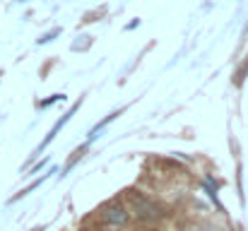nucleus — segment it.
<instances>
[{
    "label": "nucleus",
    "mask_w": 248,
    "mask_h": 231,
    "mask_svg": "<svg viewBox=\"0 0 248 231\" xmlns=\"http://www.w3.org/2000/svg\"><path fill=\"white\" fill-rule=\"evenodd\" d=\"M78 108H80V101H78V104H75V106H73V108H70L68 113H63V118H61V121H58V123H56V125H53L51 130H48V135H46V138H44V142L39 145V152H41V150H44V147H46V145H48V142H51V140H53V138H56L58 133H61V128H63V125H65V123H68V121H70L73 116H75V111H78Z\"/></svg>",
    "instance_id": "7ed1b4c3"
},
{
    "label": "nucleus",
    "mask_w": 248,
    "mask_h": 231,
    "mask_svg": "<svg viewBox=\"0 0 248 231\" xmlns=\"http://www.w3.org/2000/svg\"><path fill=\"white\" fill-rule=\"evenodd\" d=\"M125 200H128V207L125 210H130L142 222H155V219H159L164 215L162 207L155 200H150L147 195H142L140 190H125Z\"/></svg>",
    "instance_id": "f257e3e1"
},
{
    "label": "nucleus",
    "mask_w": 248,
    "mask_h": 231,
    "mask_svg": "<svg viewBox=\"0 0 248 231\" xmlns=\"http://www.w3.org/2000/svg\"><path fill=\"white\" fill-rule=\"evenodd\" d=\"M34 231H41V229H34Z\"/></svg>",
    "instance_id": "0eeeda50"
},
{
    "label": "nucleus",
    "mask_w": 248,
    "mask_h": 231,
    "mask_svg": "<svg viewBox=\"0 0 248 231\" xmlns=\"http://www.w3.org/2000/svg\"><path fill=\"white\" fill-rule=\"evenodd\" d=\"M58 34H61V29H53L51 34H46V36H41V39H39V44H46V41H51V39H53V36H58Z\"/></svg>",
    "instance_id": "39448f33"
},
{
    "label": "nucleus",
    "mask_w": 248,
    "mask_h": 231,
    "mask_svg": "<svg viewBox=\"0 0 248 231\" xmlns=\"http://www.w3.org/2000/svg\"><path fill=\"white\" fill-rule=\"evenodd\" d=\"M101 217H104L108 224H113V227H123V224H128V210H125L118 200L106 202V205L101 207Z\"/></svg>",
    "instance_id": "f03ea898"
},
{
    "label": "nucleus",
    "mask_w": 248,
    "mask_h": 231,
    "mask_svg": "<svg viewBox=\"0 0 248 231\" xmlns=\"http://www.w3.org/2000/svg\"><path fill=\"white\" fill-rule=\"evenodd\" d=\"M19 2H27V0H19Z\"/></svg>",
    "instance_id": "423d86ee"
},
{
    "label": "nucleus",
    "mask_w": 248,
    "mask_h": 231,
    "mask_svg": "<svg viewBox=\"0 0 248 231\" xmlns=\"http://www.w3.org/2000/svg\"><path fill=\"white\" fill-rule=\"evenodd\" d=\"M61 99H63V94H56V96H51V99H46V101H41L39 106L44 108V106H51V104H56V101H61Z\"/></svg>",
    "instance_id": "20e7f679"
}]
</instances>
